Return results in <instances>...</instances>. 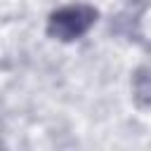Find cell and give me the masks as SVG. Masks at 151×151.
<instances>
[{"instance_id": "obj_1", "label": "cell", "mask_w": 151, "mask_h": 151, "mask_svg": "<svg viewBox=\"0 0 151 151\" xmlns=\"http://www.w3.org/2000/svg\"><path fill=\"white\" fill-rule=\"evenodd\" d=\"M97 21V9L90 5H66L50 14L47 19V33L54 40L68 42L85 35Z\"/></svg>"}, {"instance_id": "obj_2", "label": "cell", "mask_w": 151, "mask_h": 151, "mask_svg": "<svg viewBox=\"0 0 151 151\" xmlns=\"http://www.w3.org/2000/svg\"><path fill=\"white\" fill-rule=\"evenodd\" d=\"M134 99L139 104H151V71H139L134 76Z\"/></svg>"}]
</instances>
